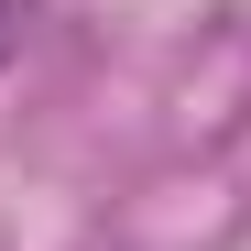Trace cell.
Instances as JSON below:
<instances>
[{
	"label": "cell",
	"instance_id": "cell-1",
	"mask_svg": "<svg viewBox=\"0 0 251 251\" xmlns=\"http://www.w3.org/2000/svg\"><path fill=\"white\" fill-rule=\"evenodd\" d=\"M11 44H22V0H0V66H11Z\"/></svg>",
	"mask_w": 251,
	"mask_h": 251
}]
</instances>
